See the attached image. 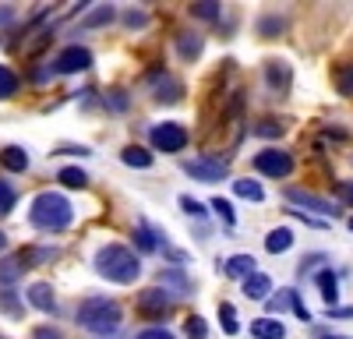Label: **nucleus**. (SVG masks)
Instances as JSON below:
<instances>
[{
  "instance_id": "nucleus-1",
  "label": "nucleus",
  "mask_w": 353,
  "mask_h": 339,
  "mask_svg": "<svg viewBox=\"0 0 353 339\" xmlns=\"http://www.w3.org/2000/svg\"><path fill=\"white\" fill-rule=\"evenodd\" d=\"M96 272L110 282H134L141 276V262L138 254L124 244H106L99 254H96Z\"/></svg>"
},
{
  "instance_id": "nucleus-2",
  "label": "nucleus",
  "mask_w": 353,
  "mask_h": 339,
  "mask_svg": "<svg viewBox=\"0 0 353 339\" xmlns=\"http://www.w3.org/2000/svg\"><path fill=\"white\" fill-rule=\"evenodd\" d=\"M121 322H124L121 307H117L113 300H106V297H92V300L78 304V325L96 332V336H113L117 329H121Z\"/></svg>"
},
{
  "instance_id": "nucleus-3",
  "label": "nucleus",
  "mask_w": 353,
  "mask_h": 339,
  "mask_svg": "<svg viewBox=\"0 0 353 339\" xmlns=\"http://www.w3.org/2000/svg\"><path fill=\"white\" fill-rule=\"evenodd\" d=\"M71 219H74L71 202L57 191H43L32 202V226H39V230H64Z\"/></svg>"
},
{
  "instance_id": "nucleus-4",
  "label": "nucleus",
  "mask_w": 353,
  "mask_h": 339,
  "mask_svg": "<svg viewBox=\"0 0 353 339\" xmlns=\"http://www.w3.org/2000/svg\"><path fill=\"white\" fill-rule=\"evenodd\" d=\"M149 141H152V149H159V152H181L184 145H188V131L181 127V124H159V127H152L149 131Z\"/></svg>"
},
{
  "instance_id": "nucleus-5",
  "label": "nucleus",
  "mask_w": 353,
  "mask_h": 339,
  "mask_svg": "<svg viewBox=\"0 0 353 339\" xmlns=\"http://www.w3.org/2000/svg\"><path fill=\"white\" fill-rule=\"evenodd\" d=\"M254 170L265 177H290V170H293V159L283 152V149H265L254 156Z\"/></svg>"
},
{
  "instance_id": "nucleus-6",
  "label": "nucleus",
  "mask_w": 353,
  "mask_h": 339,
  "mask_svg": "<svg viewBox=\"0 0 353 339\" xmlns=\"http://www.w3.org/2000/svg\"><path fill=\"white\" fill-rule=\"evenodd\" d=\"M88 68H92V53L85 46H68V50L57 53V61H53L57 74H78V71H88Z\"/></svg>"
},
{
  "instance_id": "nucleus-7",
  "label": "nucleus",
  "mask_w": 353,
  "mask_h": 339,
  "mask_svg": "<svg viewBox=\"0 0 353 339\" xmlns=\"http://www.w3.org/2000/svg\"><path fill=\"white\" fill-rule=\"evenodd\" d=\"M184 174H188V177H194V181L212 184V181H219V177L226 174V166H223V163H216V159H188V163H184Z\"/></svg>"
},
{
  "instance_id": "nucleus-8",
  "label": "nucleus",
  "mask_w": 353,
  "mask_h": 339,
  "mask_svg": "<svg viewBox=\"0 0 353 339\" xmlns=\"http://www.w3.org/2000/svg\"><path fill=\"white\" fill-rule=\"evenodd\" d=\"M170 307V297H166V290H145L141 297H138V311H141V315H149V318H159L163 315V311Z\"/></svg>"
},
{
  "instance_id": "nucleus-9",
  "label": "nucleus",
  "mask_w": 353,
  "mask_h": 339,
  "mask_svg": "<svg viewBox=\"0 0 353 339\" xmlns=\"http://www.w3.org/2000/svg\"><path fill=\"white\" fill-rule=\"evenodd\" d=\"M286 198H290V202H304L307 209H314V212H321V216H332V212H336V205H329L325 198H318V194H311V191H301V187L286 191Z\"/></svg>"
},
{
  "instance_id": "nucleus-10",
  "label": "nucleus",
  "mask_w": 353,
  "mask_h": 339,
  "mask_svg": "<svg viewBox=\"0 0 353 339\" xmlns=\"http://www.w3.org/2000/svg\"><path fill=\"white\" fill-rule=\"evenodd\" d=\"M314 282H318V294L325 297V304L332 307V304L339 300V276H336L332 269H321V272L314 276Z\"/></svg>"
},
{
  "instance_id": "nucleus-11",
  "label": "nucleus",
  "mask_w": 353,
  "mask_h": 339,
  "mask_svg": "<svg viewBox=\"0 0 353 339\" xmlns=\"http://www.w3.org/2000/svg\"><path fill=\"white\" fill-rule=\"evenodd\" d=\"M28 304L50 315V311L57 307V297H53V290L46 287V282H32V287H28Z\"/></svg>"
},
{
  "instance_id": "nucleus-12",
  "label": "nucleus",
  "mask_w": 353,
  "mask_h": 339,
  "mask_svg": "<svg viewBox=\"0 0 353 339\" xmlns=\"http://www.w3.org/2000/svg\"><path fill=\"white\" fill-rule=\"evenodd\" d=\"M269 290H272V279L261 276V272H254V276L244 279V294H248L251 300H269Z\"/></svg>"
},
{
  "instance_id": "nucleus-13",
  "label": "nucleus",
  "mask_w": 353,
  "mask_h": 339,
  "mask_svg": "<svg viewBox=\"0 0 353 339\" xmlns=\"http://www.w3.org/2000/svg\"><path fill=\"white\" fill-rule=\"evenodd\" d=\"M0 163H4L11 174H25V170H28V152L18 149V145H8L4 152H0Z\"/></svg>"
},
{
  "instance_id": "nucleus-14",
  "label": "nucleus",
  "mask_w": 353,
  "mask_h": 339,
  "mask_svg": "<svg viewBox=\"0 0 353 339\" xmlns=\"http://www.w3.org/2000/svg\"><path fill=\"white\" fill-rule=\"evenodd\" d=\"M251 336H254V339H283L286 329H283V322H276V318H258V322L251 325Z\"/></svg>"
},
{
  "instance_id": "nucleus-15",
  "label": "nucleus",
  "mask_w": 353,
  "mask_h": 339,
  "mask_svg": "<svg viewBox=\"0 0 353 339\" xmlns=\"http://www.w3.org/2000/svg\"><path fill=\"white\" fill-rule=\"evenodd\" d=\"M226 276H233V279L254 276V258H251V254H233V258L226 262Z\"/></svg>"
},
{
  "instance_id": "nucleus-16",
  "label": "nucleus",
  "mask_w": 353,
  "mask_h": 339,
  "mask_svg": "<svg viewBox=\"0 0 353 339\" xmlns=\"http://www.w3.org/2000/svg\"><path fill=\"white\" fill-rule=\"evenodd\" d=\"M290 244H293V234L286 230V226H279V230H272L269 237H265V251L269 254H283V251H290Z\"/></svg>"
},
{
  "instance_id": "nucleus-17",
  "label": "nucleus",
  "mask_w": 353,
  "mask_h": 339,
  "mask_svg": "<svg viewBox=\"0 0 353 339\" xmlns=\"http://www.w3.org/2000/svg\"><path fill=\"white\" fill-rule=\"evenodd\" d=\"M0 311H4L8 318H25V307H21V300L14 297V290H11V287L0 290Z\"/></svg>"
},
{
  "instance_id": "nucleus-18",
  "label": "nucleus",
  "mask_w": 353,
  "mask_h": 339,
  "mask_svg": "<svg viewBox=\"0 0 353 339\" xmlns=\"http://www.w3.org/2000/svg\"><path fill=\"white\" fill-rule=\"evenodd\" d=\"M265 78H269L272 85L279 81V92H286V85H290V68L283 61H269V68H265Z\"/></svg>"
},
{
  "instance_id": "nucleus-19",
  "label": "nucleus",
  "mask_w": 353,
  "mask_h": 339,
  "mask_svg": "<svg viewBox=\"0 0 353 339\" xmlns=\"http://www.w3.org/2000/svg\"><path fill=\"white\" fill-rule=\"evenodd\" d=\"M121 159H124L128 166H138V170H145V166H152V152H145V149H138V145L124 149V152H121Z\"/></svg>"
},
{
  "instance_id": "nucleus-20",
  "label": "nucleus",
  "mask_w": 353,
  "mask_h": 339,
  "mask_svg": "<svg viewBox=\"0 0 353 339\" xmlns=\"http://www.w3.org/2000/svg\"><path fill=\"white\" fill-rule=\"evenodd\" d=\"M57 177H61L64 187H85L88 184V174H85V170H78V166H64Z\"/></svg>"
},
{
  "instance_id": "nucleus-21",
  "label": "nucleus",
  "mask_w": 353,
  "mask_h": 339,
  "mask_svg": "<svg viewBox=\"0 0 353 339\" xmlns=\"http://www.w3.org/2000/svg\"><path fill=\"white\" fill-rule=\"evenodd\" d=\"M297 304V290H279L276 297H269V315H279V311Z\"/></svg>"
},
{
  "instance_id": "nucleus-22",
  "label": "nucleus",
  "mask_w": 353,
  "mask_h": 339,
  "mask_svg": "<svg viewBox=\"0 0 353 339\" xmlns=\"http://www.w3.org/2000/svg\"><path fill=\"white\" fill-rule=\"evenodd\" d=\"M14 92H18V74L0 64V99H11Z\"/></svg>"
},
{
  "instance_id": "nucleus-23",
  "label": "nucleus",
  "mask_w": 353,
  "mask_h": 339,
  "mask_svg": "<svg viewBox=\"0 0 353 339\" xmlns=\"http://www.w3.org/2000/svg\"><path fill=\"white\" fill-rule=\"evenodd\" d=\"M336 89L343 96H353V64H339L336 68Z\"/></svg>"
},
{
  "instance_id": "nucleus-24",
  "label": "nucleus",
  "mask_w": 353,
  "mask_h": 339,
  "mask_svg": "<svg viewBox=\"0 0 353 339\" xmlns=\"http://www.w3.org/2000/svg\"><path fill=\"white\" fill-rule=\"evenodd\" d=\"M233 191H237L241 198H251V202H261V198H265L261 184H254V181H237V184H233Z\"/></svg>"
},
{
  "instance_id": "nucleus-25",
  "label": "nucleus",
  "mask_w": 353,
  "mask_h": 339,
  "mask_svg": "<svg viewBox=\"0 0 353 339\" xmlns=\"http://www.w3.org/2000/svg\"><path fill=\"white\" fill-rule=\"evenodd\" d=\"M39 258H50V251H46V247H21V251H18L21 269H25V265H39Z\"/></svg>"
},
{
  "instance_id": "nucleus-26",
  "label": "nucleus",
  "mask_w": 353,
  "mask_h": 339,
  "mask_svg": "<svg viewBox=\"0 0 353 339\" xmlns=\"http://www.w3.org/2000/svg\"><path fill=\"white\" fill-rule=\"evenodd\" d=\"M14 279H21V262H18V258L0 262V282H4V287H11Z\"/></svg>"
},
{
  "instance_id": "nucleus-27",
  "label": "nucleus",
  "mask_w": 353,
  "mask_h": 339,
  "mask_svg": "<svg viewBox=\"0 0 353 339\" xmlns=\"http://www.w3.org/2000/svg\"><path fill=\"white\" fill-rule=\"evenodd\" d=\"M134 244H138L141 251H156V247H159V240L152 237V230H149V226H145V223H141L138 230H134Z\"/></svg>"
},
{
  "instance_id": "nucleus-28",
  "label": "nucleus",
  "mask_w": 353,
  "mask_h": 339,
  "mask_svg": "<svg viewBox=\"0 0 353 339\" xmlns=\"http://www.w3.org/2000/svg\"><path fill=\"white\" fill-rule=\"evenodd\" d=\"M14 202H18V194H14V187H11L8 181H0V216H8V212L14 209Z\"/></svg>"
},
{
  "instance_id": "nucleus-29",
  "label": "nucleus",
  "mask_w": 353,
  "mask_h": 339,
  "mask_svg": "<svg viewBox=\"0 0 353 339\" xmlns=\"http://www.w3.org/2000/svg\"><path fill=\"white\" fill-rule=\"evenodd\" d=\"M219 318H223V329L230 332V336H237V311H233V304H219Z\"/></svg>"
},
{
  "instance_id": "nucleus-30",
  "label": "nucleus",
  "mask_w": 353,
  "mask_h": 339,
  "mask_svg": "<svg viewBox=\"0 0 353 339\" xmlns=\"http://www.w3.org/2000/svg\"><path fill=\"white\" fill-rule=\"evenodd\" d=\"M198 53H201V36H194V32L181 36V56H198Z\"/></svg>"
},
{
  "instance_id": "nucleus-31",
  "label": "nucleus",
  "mask_w": 353,
  "mask_h": 339,
  "mask_svg": "<svg viewBox=\"0 0 353 339\" xmlns=\"http://www.w3.org/2000/svg\"><path fill=\"white\" fill-rule=\"evenodd\" d=\"M184 329H188V339H205L209 336V325H205V318H198V315H191Z\"/></svg>"
},
{
  "instance_id": "nucleus-32",
  "label": "nucleus",
  "mask_w": 353,
  "mask_h": 339,
  "mask_svg": "<svg viewBox=\"0 0 353 339\" xmlns=\"http://www.w3.org/2000/svg\"><path fill=\"white\" fill-rule=\"evenodd\" d=\"M219 216H223V223L226 226H233V223H237V216H233V209H230V202H226V198H212V202H209Z\"/></svg>"
},
{
  "instance_id": "nucleus-33",
  "label": "nucleus",
  "mask_w": 353,
  "mask_h": 339,
  "mask_svg": "<svg viewBox=\"0 0 353 339\" xmlns=\"http://www.w3.org/2000/svg\"><path fill=\"white\" fill-rule=\"evenodd\" d=\"M159 282H163V287H176V290H188V279H184L181 272H163V276H159Z\"/></svg>"
},
{
  "instance_id": "nucleus-34",
  "label": "nucleus",
  "mask_w": 353,
  "mask_h": 339,
  "mask_svg": "<svg viewBox=\"0 0 353 339\" xmlns=\"http://www.w3.org/2000/svg\"><path fill=\"white\" fill-rule=\"evenodd\" d=\"M191 14H198V18H219V4H191Z\"/></svg>"
},
{
  "instance_id": "nucleus-35",
  "label": "nucleus",
  "mask_w": 353,
  "mask_h": 339,
  "mask_svg": "<svg viewBox=\"0 0 353 339\" xmlns=\"http://www.w3.org/2000/svg\"><path fill=\"white\" fill-rule=\"evenodd\" d=\"M32 339H64V332L53 325H39V329H32Z\"/></svg>"
},
{
  "instance_id": "nucleus-36",
  "label": "nucleus",
  "mask_w": 353,
  "mask_h": 339,
  "mask_svg": "<svg viewBox=\"0 0 353 339\" xmlns=\"http://www.w3.org/2000/svg\"><path fill=\"white\" fill-rule=\"evenodd\" d=\"M181 209H184L188 216H201V212H205V209H201V202H194L191 194H181Z\"/></svg>"
},
{
  "instance_id": "nucleus-37",
  "label": "nucleus",
  "mask_w": 353,
  "mask_h": 339,
  "mask_svg": "<svg viewBox=\"0 0 353 339\" xmlns=\"http://www.w3.org/2000/svg\"><path fill=\"white\" fill-rule=\"evenodd\" d=\"M110 18H113V8H99L96 14L85 18V25H103V21H110Z\"/></svg>"
},
{
  "instance_id": "nucleus-38",
  "label": "nucleus",
  "mask_w": 353,
  "mask_h": 339,
  "mask_svg": "<svg viewBox=\"0 0 353 339\" xmlns=\"http://www.w3.org/2000/svg\"><path fill=\"white\" fill-rule=\"evenodd\" d=\"M138 339H173V332H166V329H145V332H138Z\"/></svg>"
},
{
  "instance_id": "nucleus-39",
  "label": "nucleus",
  "mask_w": 353,
  "mask_h": 339,
  "mask_svg": "<svg viewBox=\"0 0 353 339\" xmlns=\"http://www.w3.org/2000/svg\"><path fill=\"white\" fill-rule=\"evenodd\" d=\"M279 28H283L279 18H265V21H261V32H279Z\"/></svg>"
},
{
  "instance_id": "nucleus-40",
  "label": "nucleus",
  "mask_w": 353,
  "mask_h": 339,
  "mask_svg": "<svg viewBox=\"0 0 353 339\" xmlns=\"http://www.w3.org/2000/svg\"><path fill=\"white\" fill-rule=\"evenodd\" d=\"M258 134H283V124H258Z\"/></svg>"
},
{
  "instance_id": "nucleus-41",
  "label": "nucleus",
  "mask_w": 353,
  "mask_h": 339,
  "mask_svg": "<svg viewBox=\"0 0 353 339\" xmlns=\"http://www.w3.org/2000/svg\"><path fill=\"white\" fill-rule=\"evenodd\" d=\"M329 318H353V307H329Z\"/></svg>"
},
{
  "instance_id": "nucleus-42",
  "label": "nucleus",
  "mask_w": 353,
  "mask_h": 339,
  "mask_svg": "<svg viewBox=\"0 0 353 339\" xmlns=\"http://www.w3.org/2000/svg\"><path fill=\"white\" fill-rule=\"evenodd\" d=\"M293 311L301 315V322H311V311L304 307V300H301V297H297V304H293Z\"/></svg>"
},
{
  "instance_id": "nucleus-43",
  "label": "nucleus",
  "mask_w": 353,
  "mask_h": 339,
  "mask_svg": "<svg viewBox=\"0 0 353 339\" xmlns=\"http://www.w3.org/2000/svg\"><path fill=\"white\" fill-rule=\"evenodd\" d=\"M336 191H339L343 198H353V184H336Z\"/></svg>"
},
{
  "instance_id": "nucleus-44",
  "label": "nucleus",
  "mask_w": 353,
  "mask_h": 339,
  "mask_svg": "<svg viewBox=\"0 0 353 339\" xmlns=\"http://www.w3.org/2000/svg\"><path fill=\"white\" fill-rule=\"evenodd\" d=\"M141 21H145V14H134V11L128 14V25H141Z\"/></svg>"
},
{
  "instance_id": "nucleus-45",
  "label": "nucleus",
  "mask_w": 353,
  "mask_h": 339,
  "mask_svg": "<svg viewBox=\"0 0 353 339\" xmlns=\"http://www.w3.org/2000/svg\"><path fill=\"white\" fill-rule=\"evenodd\" d=\"M4 247H8V237H4V234H0V251H4Z\"/></svg>"
},
{
  "instance_id": "nucleus-46",
  "label": "nucleus",
  "mask_w": 353,
  "mask_h": 339,
  "mask_svg": "<svg viewBox=\"0 0 353 339\" xmlns=\"http://www.w3.org/2000/svg\"><path fill=\"white\" fill-rule=\"evenodd\" d=\"M321 339H350V336H321Z\"/></svg>"
},
{
  "instance_id": "nucleus-47",
  "label": "nucleus",
  "mask_w": 353,
  "mask_h": 339,
  "mask_svg": "<svg viewBox=\"0 0 353 339\" xmlns=\"http://www.w3.org/2000/svg\"><path fill=\"white\" fill-rule=\"evenodd\" d=\"M350 230H353V216H350Z\"/></svg>"
},
{
  "instance_id": "nucleus-48",
  "label": "nucleus",
  "mask_w": 353,
  "mask_h": 339,
  "mask_svg": "<svg viewBox=\"0 0 353 339\" xmlns=\"http://www.w3.org/2000/svg\"><path fill=\"white\" fill-rule=\"evenodd\" d=\"M0 339H4V336H0Z\"/></svg>"
}]
</instances>
